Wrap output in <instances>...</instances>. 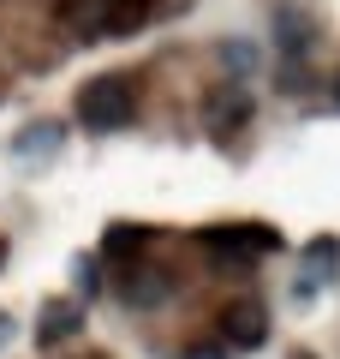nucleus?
I'll return each mask as SVG.
<instances>
[{
	"label": "nucleus",
	"instance_id": "obj_11",
	"mask_svg": "<svg viewBox=\"0 0 340 359\" xmlns=\"http://www.w3.org/2000/svg\"><path fill=\"white\" fill-rule=\"evenodd\" d=\"M185 359H221V347H185Z\"/></svg>",
	"mask_w": 340,
	"mask_h": 359
},
{
	"label": "nucleus",
	"instance_id": "obj_3",
	"mask_svg": "<svg viewBox=\"0 0 340 359\" xmlns=\"http://www.w3.org/2000/svg\"><path fill=\"white\" fill-rule=\"evenodd\" d=\"M203 126H209L215 138L245 132V126H251V90H245V84H215L209 96H203Z\"/></svg>",
	"mask_w": 340,
	"mask_h": 359
},
{
	"label": "nucleus",
	"instance_id": "obj_7",
	"mask_svg": "<svg viewBox=\"0 0 340 359\" xmlns=\"http://www.w3.org/2000/svg\"><path fill=\"white\" fill-rule=\"evenodd\" d=\"M334 264H340V240H311L304 245V276H311V282H304V294H311V287H323V282H334Z\"/></svg>",
	"mask_w": 340,
	"mask_h": 359
},
{
	"label": "nucleus",
	"instance_id": "obj_10",
	"mask_svg": "<svg viewBox=\"0 0 340 359\" xmlns=\"http://www.w3.org/2000/svg\"><path fill=\"white\" fill-rule=\"evenodd\" d=\"M221 54H227V60H233V66H257V54H251V48H245V42H227V48H221Z\"/></svg>",
	"mask_w": 340,
	"mask_h": 359
},
{
	"label": "nucleus",
	"instance_id": "obj_8",
	"mask_svg": "<svg viewBox=\"0 0 340 359\" xmlns=\"http://www.w3.org/2000/svg\"><path fill=\"white\" fill-rule=\"evenodd\" d=\"M150 245V228H138V222H113L108 233H101V252L108 257H120V264H132V257Z\"/></svg>",
	"mask_w": 340,
	"mask_h": 359
},
{
	"label": "nucleus",
	"instance_id": "obj_1",
	"mask_svg": "<svg viewBox=\"0 0 340 359\" xmlns=\"http://www.w3.org/2000/svg\"><path fill=\"white\" fill-rule=\"evenodd\" d=\"M138 120V84L132 78H90L78 90V126L84 132H120Z\"/></svg>",
	"mask_w": 340,
	"mask_h": 359
},
{
	"label": "nucleus",
	"instance_id": "obj_2",
	"mask_svg": "<svg viewBox=\"0 0 340 359\" xmlns=\"http://www.w3.org/2000/svg\"><path fill=\"white\" fill-rule=\"evenodd\" d=\"M60 18L84 36H126L143 25V0H66Z\"/></svg>",
	"mask_w": 340,
	"mask_h": 359
},
{
	"label": "nucleus",
	"instance_id": "obj_5",
	"mask_svg": "<svg viewBox=\"0 0 340 359\" xmlns=\"http://www.w3.org/2000/svg\"><path fill=\"white\" fill-rule=\"evenodd\" d=\"M113 294L126 299V306L150 311V306H162V299H173V276H167V269H143V264H126V276L113 282Z\"/></svg>",
	"mask_w": 340,
	"mask_h": 359
},
{
	"label": "nucleus",
	"instance_id": "obj_9",
	"mask_svg": "<svg viewBox=\"0 0 340 359\" xmlns=\"http://www.w3.org/2000/svg\"><path fill=\"white\" fill-rule=\"evenodd\" d=\"M72 330H78V306H60V299H48V306H42V330H36V341H42V347H54L60 335H72Z\"/></svg>",
	"mask_w": 340,
	"mask_h": 359
},
{
	"label": "nucleus",
	"instance_id": "obj_12",
	"mask_svg": "<svg viewBox=\"0 0 340 359\" xmlns=\"http://www.w3.org/2000/svg\"><path fill=\"white\" fill-rule=\"evenodd\" d=\"M334 102H340V78H334Z\"/></svg>",
	"mask_w": 340,
	"mask_h": 359
},
{
	"label": "nucleus",
	"instance_id": "obj_6",
	"mask_svg": "<svg viewBox=\"0 0 340 359\" xmlns=\"http://www.w3.org/2000/svg\"><path fill=\"white\" fill-rule=\"evenodd\" d=\"M221 335L233 347H263L269 341V318H263V306H251V299H233V306L221 311Z\"/></svg>",
	"mask_w": 340,
	"mask_h": 359
},
{
	"label": "nucleus",
	"instance_id": "obj_4",
	"mask_svg": "<svg viewBox=\"0 0 340 359\" xmlns=\"http://www.w3.org/2000/svg\"><path fill=\"white\" fill-rule=\"evenodd\" d=\"M203 245L221 257H251V252H275V233L263 228V222H233V228H203Z\"/></svg>",
	"mask_w": 340,
	"mask_h": 359
}]
</instances>
